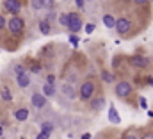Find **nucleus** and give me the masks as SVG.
<instances>
[{"label": "nucleus", "mask_w": 153, "mask_h": 139, "mask_svg": "<svg viewBox=\"0 0 153 139\" xmlns=\"http://www.w3.org/2000/svg\"><path fill=\"white\" fill-rule=\"evenodd\" d=\"M7 31L13 36L23 34V31H25V22H23V18H22V16H11V18L7 20Z\"/></svg>", "instance_id": "obj_1"}, {"label": "nucleus", "mask_w": 153, "mask_h": 139, "mask_svg": "<svg viewBox=\"0 0 153 139\" xmlns=\"http://www.w3.org/2000/svg\"><path fill=\"white\" fill-rule=\"evenodd\" d=\"M94 95V82L93 80H84L78 87V96L82 102H89Z\"/></svg>", "instance_id": "obj_2"}, {"label": "nucleus", "mask_w": 153, "mask_h": 139, "mask_svg": "<svg viewBox=\"0 0 153 139\" xmlns=\"http://www.w3.org/2000/svg\"><path fill=\"white\" fill-rule=\"evenodd\" d=\"M132 91H134V87H132V84L128 80H119L114 87L116 96H119V98H128L132 95Z\"/></svg>", "instance_id": "obj_3"}, {"label": "nucleus", "mask_w": 153, "mask_h": 139, "mask_svg": "<svg viewBox=\"0 0 153 139\" xmlns=\"http://www.w3.org/2000/svg\"><path fill=\"white\" fill-rule=\"evenodd\" d=\"M82 27H84V23H82L78 13H68V29H70V34L80 32Z\"/></svg>", "instance_id": "obj_4"}, {"label": "nucleus", "mask_w": 153, "mask_h": 139, "mask_svg": "<svg viewBox=\"0 0 153 139\" xmlns=\"http://www.w3.org/2000/svg\"><path fill=\"white\" fill-rule=\"evenodd\" d=\"M2 7L5 13H11L13 16H18V13H22V0H4Z\"/></svg>", "instance_id": "obj_5"}, {"label": "nucleus", "mask_w": 153, "mask_h": 139, "mask_svg": "<svg viewBox=\"0 0 153 139\" xmlns=\"http://www.w3.org/2000/svg\"><path fill=\"white\" fill-rule=\"evenodd\" d=\"M116 32L119 36H125L130 32V29H132V22L128 20V18H117L116 20Z\"/></svg>", "instance_id": "obj_6"}, {"label": "nucleus", "mask_w": 153, "mask_h": 139, "mask_svg": "<svg viewBox=\"0 0 153 139\" xmlns=\"http://www.w3.org/2000/svg\"><path fill=\"white\" fill-rule=\"evenodd\" d=\"M150 63H152V61H150L146 55H132V57H130V64H132L134 68H143L144 70V68L150 66Z\"/></svg>", "instance_id": "obj_7"}, {"label": "nucleus", "mask_w": 153, "mask_h": 139, "mask_svg": "<svg viewBox=\"0 0 153 139\" xmlns=\"http://www.w3.org/2000/svg\"><path fill=\"white\" fill-rule=\"evenodd\" d=\"M61 93H62V96L68 98V100H73V98L76 96V89H75V86H73L71 82L61 84Z\"/></svg>", "instance_id": "obj_8"}, {"label": "nucleus", "mask_w": 153, "mask_h": 139, "mask_svg": "<svg viewBox=\"0 0 153 139\" xmlns=\"http://www.w3.org/2000/svg\"><path fill=\"white\" fill-rule=\"evenodd\" d=\"M46 102H48V98L43 95V93H34L32 96H30V104L34 109H43V107H46Z\"/></svg>", "instance_id": "obj_9"}, {"label": "nucleus", "mask_w": 153, "mask_h": 139, "mask_svg": "<svg viewBox=\"0 0 153 139\" xmlns=\"http://www.w3.org/2000/svg\"><path fill=\"white\" fill-rule=\"evenodd\" d=\"M16 84H18V87H22V89L29 87V86H30V75H29L27 71L22 73V75H16Z\"/></svg>", "instance_id": "obj_10"}, {"label": "nucleus", "mask_w": 153, "mask_h": 139, "mask_svg": "<svg viewBox=\"0 0 153 139\" xmlns=\"http://www.w3.org/2000/svg\"><path fill=\"white\" fill-rule=\"evenodd\" d=\"M107 118H109V121H111V123H114V125H119V123H121V116L117 114V109H116L114 105H111V107H109Z\"/></svg>", "instance_id": "obj_11"}, {"label": "nucleus", "mask_w": 153, "mask_h": 139, "mask_svg": "<svg viewBox=\"0 0 153 139\" xmlns=\"http://www.w3.org/2000/svg\"><path fill=\"white\" fill-rule=\"evenodd\" d=\"M29 116H30V112H29V109H25V107H20V109L14 111V120H16V121H27Z\"/></svg>", "instance_id": "obj_12"}, {"label": "nucleus", "mask_w": 153, "mask_h": 139, "mask_svg": "<svg viewBox=\"0 0 153 139\" xmlns=\"http://www.w3.org/2000/svg\"><path fill=\"white\" fill-rule=\"evenodd\" d=\"M89 105H91V109H93V111H102V109L105 107V98H103V96L91 98V100H89Z\"/></svg>", "instance_id": "obj_13"}, {"label": "nucleus", "mask_w": 153, "mask_h": 139, "mask_svg": "<svg viewBox=\"0 0 153 139\" xmlns=\"http://www.w3.org/2000/svg\"><path fill=\"white\" fill-rule=\"evenodd\" d=\"M41 93H43L46 98L55 96V84H48V82H45V84H43V87H41Z\"/></svg>", "instance_id": "obj_14"}, {"label": "nucleus", "mask_w": 153, "mask_h": 139, "mask_svg": "<svg viewBox=\"0 0 153 139\" xmlns=\"http://www.w3.org/2000/svg\"><path fill=\"white\" fill-rule=\"evenodd\" d=\"M39 32L43 36H50L52 34V25H50V22H46V20H41L39 22Z\"/></svg>", "instance_id": "obj_15"}, {"label": "nucleus", "mask_w": 153, "mask_h": 139, "mask_svg": "<svg viewBox=\"0 0 153 139\" xmlns=\"http://www.w3.org/2000/svg\"><path fill=\"white\" fill-rule=\"evenodd\" d=\"M53 130H55V123H53V121H43V123H41V132L52 136Z\"/></svg>", "instance_id": "obj_16"}, {"label": "nucleus", "mask_w": 153, "mask_h": 139, "mask_svg": "<svg viewBox=\"0 0 153 139\" xmlns=\"http://www.w3.org/2000/svg\"><path fill=\"white\" fill-rule=\"evenodd\" d=\"M103 25L107 29H114L116 27V18L112 14H103Z\"/></svg>", "instance_id": "obj_17"}, {"label": "nucleus", "mask_w": 153, "mask_h": 139, "mask_svg": "<svg viewBox=\"0 0 153 139\" xmlns=\"http://www.w3.org/2000/svg\"><path fill=\"white\" fill-rule=\"evenodd\" d=\"M0 100H4V102H11V100H13V93L9 91V87H2V91H0Z\"/></svg>", "instance_id": "obj_18"}, {"label": "nucleus", "mask_w": 153, "mask_h": 139, "mask_svg": "<svg viewBox=\"0 0 153 139\" xmlns=\"http://www.w3.org/2000/svg\"><path fill=\"white\" fill-rule=\"evenodd\" d=\"M102 80H103V82H107V84H112V82H114V73H111V71L103 70V71H102Z\"/></svg>", "instance_id": "obj_19"}, {"label": "nucleus", "mask_w": 153, "mask_h": 139, "mask_svg": "<svg viewBox=\"0 0 153 139\" xmlns=\"http://www.w3.org/2000/svg\"><path fill=\"white\" fill-rule=\"evenodd\" d=\"M57 20H59V23H61L62 27H66V29H68V13L59 14V16H57Z\"/></svg>", "instance_id": "obj_20"}, {"label": "nucleus", "mask_w": 153, "mask_h": 139, "mask_svg": "<svg viewBox=\"0 0 153 139\" xmlns=\"http://www.w3.org/2000/svg\"><path fill=\"white\" fill-rule=\"evenodd\" d=\"M30 7H32L34 11H41V9H43V2H41V0H30Z\"/></svg>", "instance_id": "obj_21"}, {"label": "nucleus", "mask_w": 153, "mask_h": 139, "mask_svg": "<svg viewBox=\"0 0 153 139\" xmlns=\"http://www.w3.org/2000/svg\"><path fill=\"white\" fill-rule=\"evenodd\" d=\"M43 2V9H53L55 5V0H41Z\"/></svg>", "instance_id": "obj_22"}, {"label": "nucleus", "mask_w": 153, "mask_h": 139, "mask_svg": "<svg viewBox=\"0 0 153 139\" xmlns=\"http://www.w3.org/2000/svg\"><path fill=\"white\" fill-rule=\"evenodd\" d=\"M94 29H96V25H94V23H85V25H84V31H85L87 34H93V32H94Z\"/></svg>", "instance_id": "obj_23"}, {"label": "nucleus", "mask_w": 153, "mask_h": 139, "mask_svg": "<svg viewBox=\"0 0 153 139\" xmlns=\"http://www.w3.org/2000/svg\"><path fill=\"white\" fill-rule=\"evenodd\" d=\"M70 43H71L73 46H78V43H80L78 36H76V34H70Z\"/></svg>", "instance_id": "obj_24"}, {"label": "nucleus", "mask_w": 153, "mask_h": 139, "mask_svg": "<svg viewBox=\"0 0 153 139\" xmlns=\"http://www.w3.org/2000/svg\"><path fill=\"white\" fill-rule=\"evenodd\" d=\"M22 73H25L23 64H14V75H22Z\"/></svg>", "instance_id": "obj_25"}, {"label": "nucleus", "mask_w": 153, "mask_h": 139, "mask_svg": "<svg viewBox=\"0 0 153 139\" xmlns=\"http://www.w3.org/2000/svg\"><path fill=\"white\" fill-rule=\"evenodd\" d=\"M2 29H7V20H5V16L0 13V31Z\"/></svg>", "instance_id": "obj_26"}, {"label": "nucleus", "mask_w": 153, "mask_h": 139, "mask_svg": "<svg viewBox=\"0 0 153 139\" xmlns=\"http://www.w3.org/2000/svg\"><path fill=\"white\" fill-rule=\"evenodd\" d=\"M123 139H141V138H139L135 132H126V134L123 136Z\"/></svg>", "instance_id": "obj_27"}, {"label": "nucleus", "mask_w": 153, "mask_h": 139, "mask_svg": "<svg viewBox=\"0 0 153 139\" xmlns=\"http://www.w3.org/2000/svg\"><path fill=\"white\" fill-rule=\"evenodd\" d=\"M55 80H57V77H55L53 73H50V75L46 77V82H48V84H55Z\"/></svg>", "instance_id": "obj_28"}, {"label": "nucleus", "mask_w": 153, "mask_h": 139, "mask_svg": "<svg viewBox=\"0 0 153 139\" xmlns=\"http://www.w3.org/2000/svg\"><path fill=\"white\" fill-rule=\"evenodd\" d=\"M30 71H32V73H39V71H41V66L36 63V64H32V66H30Z\"/></svg>", "instance_id": "obj_29"}, {"label": "nucleus", "mask_w": 153, "mask_h": 139, "mask_svg": "<svg viewBox=\"0 0 153 139\" xmlns=\"http://www.w3.org/2000/svg\"><path fill=\"white\" fill-rule=\"evenodd\" d=\"M34 139H50V134H45V132H39Z\"/></svg>", "instance_id": "obj_30"}, {"label": "nucleus", "mask_w": 153, "mask_h": 139, "mask_svg": "<svg viewBox=\"0 0 153 139\" xmlns=\"http://www.w3.org/2000/svg\"><path fill=\"white\" fill-rule=\"evenodd\" d=\"M132 2H134L135 5H146V4H148L150 0H132Z\"/></svg>", "instance_id": "obj_31"}, {"label": "nucleus", "mask_w": 153, "mask_h": 139, "mask_svg": "<svg viewBox=\"0 0 153 139\" xmlns=\"http://www.w3.org/2000/svg\"><path fill=\"white\" fill-rule=\"evenodd\" d=\"M139 104H141V107H143V109H146V98H144V96H141V98H139Z\"/></svg>", "instance_id": "obj_32"}, {"label": "nucleus", "mask_w": 153, "mask_h": 139, "mask_svg": "<svg viewBox=\"0 0 153 139\" xmlns=\"http://www.w3.org/2000/svg\"><path fill=\"white\" fill-rule=\"evenodd\" d=\"M75 4H76V7H84V4H85V0H75Z\"/></svg>", "instance_id": "obj_33"}, {"label": "nucleus", "mask_w": 153, "mask_h": 139, "mask_svg": "<svg viewBox=\"0 0 153 139\" xmlns=\"http://www.w3.org/2000/svg\"><path fill=\"white\" fill-rule=\"evenodd\" d=\"M53 20H55V14H53V13H50V14L46 16V22H53Z\"/></svg>", "instance_id": "obj_34"}, {"label": "nucleus", "mask_w": 153, "mask_h": 139, "mask_svg": "<svg viewBox=\"0 0 153 139\" xmlns=\"http://www.w3.org/2000/svg\"><path fill=\"white\" fill-rule=\"evenodd\" d=\"M80 139H93V136H91L89 132H84V134H82V138H80Z\"/></svg>", "instance_id": "obj_35"}, {"label": "nucleus", "mask_w": 153, "mask_h": 139, "mask_svg": "<svg viewBox=\"0 0 153 139\" xmlns=\"http://www.w3.org/2000/svg\"><path fill=\"white\" fill-rule=\"evenodd\" d=\"M141 139H153V134H152V132H148V134H144Z\"/></svg>", "instance_id": "obj_36"}, {"label": "nucleus", "mask_w": 153, "mask_h": 139, "mask_svg": "<svg viewBox=\"0 0 153 139\" xmlns=\"http://www.w3.org/2000/svg\"><path fill=\"white\" fill-rule=\"evenodd\" d=\"M2 136H4V127L0 125V138H2Z\"/></svg>", "instance_id": "obj_37"}, {"label": "nucleus", "mask_w": 153, "mask_h": 139, "mask_svg": "<svg viewBox=\"0 0 153 139\" xmlns=\"http://www.w3.org/2000/svg\"><path fill=\"white\" fill-rule=\"evenodd\" d=\"M148 116H150V118H153V111H150V112H148Z\"/></svg>", "instance_id": "obj_38"}, {"label": "nucleus", "mask_w": 153, "mask_h": 139, "mask_svg": "<svg viewBox=\"0 0 153 139\" xmlns=\"http://www.w3.org/2000/svg\"><path fill=\"white\" fill-rule=\"evenodd\" d=\"M150 82H152V87H153V80H150Z\"/></svg>", "instance_id": "obj_39"}, {"label": "nucleus", "mask_w": 153, "mask_h": 139, "mask_svg": "<svg viewBox=\"0 0 153 139\" xmlns=\"http://www.w3.org/2000/svg\"><path fill=\"white\" fill-rule=\"evenodd\" d=\"M85 2H93V0H85Z\"/></svg>", "instance_id": "obj_40"}, {"label": "nucleus", "mask_w": 153, "mask_h": 139, "mask_svg": "<svg viewBox=\"0 0 153 139\" xmlns=\"http://www.w3.org/2000/svg\"><path fill=\"white\" fill-rule=\"evenodd\" d=\"M0 139H5V138H0Z\"/></svg>", "instance_id": "obj_41"}, {"label": "nucleus", "mask_w": 153, "mask_h": 139, "mask_svg": "<svg viewBox=\"0 0 153 139\" xmlns=\"http://www.w3.org/2000/svg\"><path fill=\"white\" fill-rule=\"evenodd\" d=\"M152 63H153V57H152Z\"/></svg>", "instance_id": "obj_42"}, {"label": "nucleus", "mask_w": 153, "mask_h": 139, "mask_svg": "<svg viewBox=\"0 0 153 139\" xmlns=\"http://www.w3.org/2000/svg\"><path fill=\"white\" fill-rule=\"evenodd\" d=\"M152 2H153V0H152Z\"/></svg>", "instance_id": "obj_43"}]
</instances>
